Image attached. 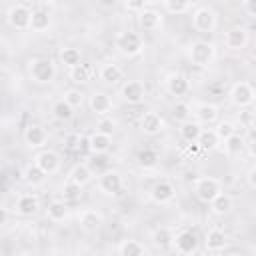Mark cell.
<instances>
[{"label": "cell", "mask_w": 256, "mask_h": 256, "mask_svg": "<svg viewBox=\"0 0 256 256\" xmlns=\"http://www.w3.org/2000/svg\"><path fill=\"white\" fill-rule=\"evenodd\" d=\"M90 104V110L96 114V116H106L110 110H112V98L106 94V92H94L88 100Z\"/></svg>", "instance_id": "cell-22"}, {"label": "cell", "mask_w": 256, "mask_h": 256, "mask_svg": "<svg viewBox=\"0 0 256 256\" xmlns=\"http://www.w3.org/2000/svg\"><path fill=\"white\" fill-rule=\"evenodd\" d=\"M60 62H62L68 70H72V68H76L78 64H82V52H80L78 48H74V46H66V48L60 50Z\"/></svg>", "instance_id": "cell-31"}, {"label": "cell", "mask_w": 256, "mask_h": 256, "mask_svg": "<svg viewBox=\"0 0 256 256\" xmlns=\"http://www.w3.org/2000/svg\"><path fill=\"white\" fill-rule=\"evenodd\" d=\"M138 24L144 32H154L162 26V14L158 10H152V8H146L142 14H138Z\"/></svg>", "instance_id": "cell-24"}, {"label": "cell", "mask_w": 256, "mask_h": 256, "mask_svg": "<svg viewBox=\"0 0 256 256\" xmlns=\"http://www.w3.org/2000/svg\"><path fill=\"white\" fill-rule=\"evenodd\" d=\"M102 214L98 212V210H94V208H86V210H82L80 214H78V224H80V228L84 230V232H88V234H92V232H98L100 230V226H102Z\"/></svg>", "instance_id": "cell-19"}, {"label": "cell", "mask_w": 256, "mask_h": 256, "mask_svg": "<svg viewBox=\"0 0 256 256\" xmlns=\"http://www.w3.org/2000/svg\"><path fill=\"white\" fill-rule=\"evenodd\" d=\"M172 116H174L176 120H180V124L186 122V120H192V108H190V104L178 100V102L172 106Z\"/></svg>", "instance_id": "cell-42"}, {"label": "cell", "mask_w": 256, "mask_h": 256, "mask_svg": "<svg viewBox=\"0 0 256 256\" xmlns=\"http://www.w3.org/2000/svg\"><path fill=\"white\" fill-rule=\"evenodd\" d=\"M120 256H146V248L138 240H124L118 248Z\"/></svg>", "instance_id": "cell-35"}, {"label": "cell", "mask_w": 256, "mask_h": 256, "mask_svg": "<svg viewBox=\"0 0 256 256\" xmlns=\"http://www.w3.org/2000/svg\"><path fill=\"white\" fill-rule=\"evenodd\" d=\"M68 78H70L74 84H86V82H90V78H92V68H90L88 64H78L76 68L68 70Z\"/></svg>", "instance_id": "cell-37"}, {"label": "cell", "mask_w": 256, "mask_h": 256, "mask_svg": "<svg viewBox=\"0 0 256 256\" xmlns=\"http://www.w3.org/2000/svg\"><path fill=\"white\" fill-rule=\"evenodd\" d=\"M120 96L128 104H142L146 100V86L140 80H126L120 88Z\"/></svg>", "instance_id": "cell-9"}, {"label": "cell", "mask_w": 256, "mask_h": 256, "mask_svg": "<svg viewBox=\"0 0 256 256\" xmlns=\"http://www.w3.org/2000/svg\"><path fill=\"white\" fill-rule=\"evenodd\" d=\"M98 188L106 196H118L124 188V178L118 170H106L98 178Z\"/></svg>", "instance_id": "cell-8"}, {"label": "cell", "mask_w": 256, "mask_h": 256, "mask_svg": "<svg viewBox=\"0 0 256 256\" xmlns=\"http://www.w3.org/2000/svg\"><path fill=\"white\" fill-rule=\"evenodd\" d=\"M24 142L28 148H44L48 142V132L40 124H30L24 130Z\"/></svg>", "instance_id": "cell-18"}, {"label": "cell", "mask_w": 256, "mask_h": 256, "mask_svg": "<svg viewBox=\"0 0 256 256\" xmlns=\"http://www.w3.org/2000/svg\"><path fill=\"white\" fill-rule=\"evenodd\" d=\"M52 116L58 120V122H70L74 118V108L62 98V100H56L52 104Z\"/></svg>", "instance_id": "cell-33"}, {"label": "cell", "mask_w": 256, "mask_h": 256, "mask_svg": "<svg viewBox=\"0 0 256 256\" xmlns=\"http://www.w3.org/2000/svg\"><path fill=\"white\" fill-rule=\"evenodd\" d=\"M50 256H56V254H50Z\"/></svg>", "instance_id": "cell-52"}, {"label": "cell", "mask_w": 256, "mask_h": 256, "mask_svg": "<svg viewBox=\"0 0 256 256\" xmlns=\"http://www.w3.org/2000/svg\"><path fill=\"white\" fill-rule=\"evenodd\" d=\"M40 210V198L36 194H22L16 198L14 202V212L18 216H24V218H30L34 216L36 212Z\"/></svg>", "instance_id": "cell-13"}, {"label": "cell", "mask_w": 256, "mask_h": 256, "mask_svg": "<svg viewBox=\"0 0 256 256\" xmlns=\"http://www.w3.org/2000/svg\"><path fill=\"white\" fill-rule=\"evenodd\" d=\"M224 150H226V154L228 156H240L244 150H246V140L242 138V136H232V138H228L226 142H224Z\"/></svg>", "instance_id": "cell-39"}, {"label": "cell", "mask_w": 256, "mask_h": 256, "mask_svg": "<svg viewBox=\"0 0 256 256\" xmlns=\"http://www.w3.org/2000/svg\"><path fill=\"white\" fill-rule=\"evenodd\" d=\"M138 164L144 168V170H150V168H156L158 166V152L156 150H152V148H144V150H140L138 152Z\"/></svg>", "instance_id": "cell-38"}, {"label": "cell", "mask_w": 256, "mask_h": 256, "mask_svg": "<svg viewBox=\"0 0 256 256\" xmlns=\"http://www.w3.org/2000/svg\"><path fill=\"white\" fill-rule=\"evenodd\" d=\"M214 130H216V134H218V138L222 142H226L228 138L236 136V124L232 120H220V122H216V128Z\"/></svg>", "instance_id": "cell-41"}, {"label": "cell", "mask_w": 256, "mask_h": 256, "mask_svg": "<svg viewBox=\"0 0 256 256\" xmlns=\"http://www.w3.org/2000/svg\"><path fill=\"white\" fill-rule=\"evenodd\" d=\"M166 90H168V94L182 98L190 92V80L182 72H172L166 76Z\"/></svg>", "instance_id": "cell-14"}, {"label": "cell", "mask_w": 256, "mask_h": 256, "mask_svg": "<svg viewBox=\"0 0 256 256\" xmlns=\"http://www.w3.org/2000/svg\"><path fill=\"white\" fill-rule=\"evenodd\" d=\"M112 148V136L102 134V132H92L88 136V150L92 154H106Z\"/></svg>", "instance_id": "cell-23"}, {"label": "cell", "mask_w": 256, "mask_h": 256, "mask_svg": "<svg viewBox=\"0 0 256 256\" xmlns=\"http://www.w3.org/2000/svg\"><path fill=\"white\" fill-rule=\"evenodd\" d=\"M164 118L158 112H146L140 120V130L146 136H158L160 132H164Z\"/></svg>", "instance_id": "cell-20"}, {"label": "cell", "mask_w": 256, "mask_h": 256, "mask_svg": "<svg viewBox=\"0 0 256 256\" xmlns=\"http://www.w3.org/2000/svg\"><path fill=\"white\" fill-rule=\"evenodd\" d=\"M220 142H222V140L218 138V134H216L214 128H204L196 144H198V148H202V150H206V152H212V150H216V148L220 146Z\"/></svg>", "instance_id": "cell-30"}, {"label": "cell", "mask_w": 256, "mask_h": 256, "mask_svg": "<svg viewBox=\"0 0 256 256\" xmlns=\"http://www.w3.org/2000/svg\"><path fill=\"white\" fill-rule=\"evenodd\" d=\"M64 100L76 110V108H80V106L84 104V92H82L80 88H68V90L64 92Z\"/></svg>", "instance_id": "cell-43"}, {"label": "cell", "mask_w": 256, "mask_h": 256, "mask_svg": "<svg viewBox=\"0 0 256 256\" xmlns=\"http://www.w3.org/2000/svg\"><path fill=\"white\" fill-rule=\"evenodd\" d=\"M32 12H34V10H30L26 4H14V6H10V10H8V14H6V20H8V24H10L14 30L24 32V30H30Z\"/></svg>", "instance_id": "cell-6"}, {"label": "cell", "mask_w": 256, "mask_h": 256, "mask_svg": "<svg viewBox=\"0 0 256 256\" xmlns=\"http://www.w3.org/2000/svg\"><path fill=\"white\" fill-rule=\"evenodd\" d=\"M60 196H62L60 200H64V202H74V200H78L82 196V186L66 180L62 184V188H60Z\"/></svg>", "instance_id": "cell-40"}, {"label": "cell", "mask_w": 256, "mask_h": 256, "mask_svg": "<svg viewBox=\"0 0 256 256\" xmlns=\"http://www.w3.org/2000/svg\"><path fill=\"white\" fill-rule=\"evenodd\" d=\"M28 76L36 84H52L56 78V64L50 58H32L28 62Z\"/></svg>", "instance_id": "cell-1"}, {"label": "cell", "mask_w": 256, "mask_h": 256, "mask_svg": "<svg viewBox=\"0 0 256 256\" xmlns=\"http://www.w3.org/2000/svg\"><path fill=\"white\" fill-rule=\"evenodd\" d=\"M174 196H176V188H174V184L170 180L162 178V180L154 182V186L150 188V198L156 204H168V202L174 200Z\"/></svg>", "instance_id": "cell-12"}, {"label": "cell", "mask_w": 256, "mask_h": 256, "mask_svg": "<svg viewBox=\"0 0 256 256\" xmlns=\"http://www.w3.org/2000/svg\"><path fill=\"white\" fill-rule=\"evenodd\" d=\"M228 98H230V102L236 108H246V106H250V104L256 102V92H254L252 84H248V82H236L230 88Z\"/></svg>", "instance_id": "cell-7"}, {"label": "cell", "mask_w": 256, "mask_h": 256, "mask_svg": "<svg viewBox=\"0 0 256 256\" xmlns=\"http://www.w3.org/2000/svg\"><path fill=\"white\" fill-rule=\"evenodd\" d=\"M218 114H220L218 106H216V104H210V102H202V104H198L196 110H194V116H196V120H198L202 126H210V124L218 122Z\"/></svg>", "instance_id": "cell-21"}, {"label": "cell", "mask_w": 256, "mask_h": 256, "mask_svg": "<svg viewBox=\"0 0 256 256\" xmlns=\"http://www.w3.org/2000/svg\"><path fill=\"white\" fill-rule=\"evenodd\" d=\"M254 108H256V102H254Z\"/></svg>", "instance_id": "cell-51"}, {"label": "cell", "mask_w": 256, "mask_h": 256, "mask_svg": "<svg viewBox=\"0 0 256 256\" xmlns=\"http://www.w3.org/2000/svg\"><path fill=\"white\" fill-rule=\"evenodd\" d=\"M46 214H48V218L52 220V222H64L66 218H68V206H66V202L64 200H52L50 204H48V208H46Z\"/></svg>", "instance_id": "cell-32"}, {"label": "cell", "mask_w": 256, "mask_h": 256, "mask_svg": "<svg viewBox=\"0 0 256 256\" xmlns=\"http://www.w3.org/2000/svg\"><path fill=\"white\" fill-rule=\"evenodd\" d=\"M224 256H240V254H236V252H228V254H224Z\"/></svg>", "instance_id": "cell-50"}, {"label": "cell", "mask_w": 256, "mask_h": 256, "mask_svg": "<svg viewBox=\"0 0 256 256\" xmlns=\"http://www.w3.org/2000/svg\"><path fill=\"white\" fill-rule=\"evenodd\" d=\"M92 178H94V174H92V170H90L88 164H74L70 168V172H68V180L74 182V184H78V186H82V188L86 184H90Z\"/></svg>", "instance_id": "cell-26"}, {"label": "cell", "mask_w": 256, "mask_h": 256, "mask_svg": "<svg viewBox=\"0 0 256 256\" xmlns=\"http://www.w3.org/2000/svg\"><path fill=\"white\" fill-rule=\"evenodd\" d=\"M46 172H42L34 162L32 164H28L24 170H22V180H24V184H28L30 188H38V186H42L44 182H46Z\"/></svg>", "instance_id": "cell-27"}, {"label": "cell", "mask_w": 256, "mask_h": 256, "mask_svg": "<svg viewBox=\"0 0 256 256\" xmlns=\"http://www.w3.org/2000/svg\"><path fill=\"white\" fill-rule=\"evenodd\" d=\"M204 246L208 252H222L228 246V234L222 228H210L204 234Z\"/></svg>", "instance_id": "cell-16"}, {"label": "cell", "mask_w": 256, "mask_h": 256, "mask_svg": "<svg viewBox=\"0 0 256 256\" xmlns=\"http://www.w3.org/2000/svg\"><path fill=\"white\" fill-rule=\"evenodd\" d=\"M246 154H248L250 158H256V138L246 140Z\"/></svg>", "instance_id": "cell-46"}, {"label": "cell", "mask_w": 256, "mask_h": 256, "mask_svg": "<svg viewBox=\"0 0 256 256\" xmlns=\"http://www.w3.org/2000/svg\"><path fill=\"white\" fill-rule=\"evenodd\" d=\"M198 244H200V240H198V236L192 230H180V232H176L174 248H176L178 254L188 256V254H192V252L198 250Z\"/></svg>", "instance_id": "cell-11"}, {"label": "cell", "mask_w": 256, "mask_h": 256, "mask_svg": "<svg viewBox=\"0 0 256 256\" xmlns=\"http://www.w3.org/2000/svg\"><path fill=\"white\" fill-rule=\"evenodd\" d=\"M124 8H126L128 12L142 14V12L146 10V2H144V0H128V2H124Z\"/></svg>", "instance_id": "cell-45"}, {"label": "cell", "mask_w": 256, "mask_h": 256, "mask_svg": "<svg viewBox=\"0 0 256 256\" xmlns=\"http://www.w3.org/2000/svg\"><path fill=\"white\" fill-rule=\"evenodd\" d=\"M20 256H38V254H34V252H22Z\"/></svg>", "instance_id": "cell-49"}, {"label": "cell", "mask_w": 256, "mask_h": 256, "mask_svg": "<svg viewBox=\"0 0 256 256\" xmlns=\"http://www.w3.org/2000/svg\"><path fill=\"white\" fill-rule=\"evenodd\" d=\"M122 68L118 66V64H114V62H108V64H104L102 68H100V80L104 82V84H110V86H114V84H118L120 80H122Z\"/></svg>", "instance_id": "cell-29"}, {"label": "cell", "mask_w": 256, "mask_h": 256, "mask_svg": "<svg viewBox=\"0 0 256 256\" xmlns=\"http://www.w3.org/2000/svg\"><path fill=\"white\" fill-rule=\"evenodd\" d=\"M162 8L172 16H180V14H186L188 10H192V2H188V0H164Z\"/></svg>", "instance_id": "cell-36"}, {"label": "cell", "mask_w": 256, "mask_h": 256, "mask_svg": "<svg viewBox=\"0 0 256 256\" xmlns=\"http://www.w3.org/2000/svg\"><path fill=\"white\" fill-rule=\"evenodd\" d=\"M220 192H222V184L218 178L204 176V178H198L194 182V196L204 204H210Z\"/></svg>", "instance_id": "cell-4"}, {"label": "cell", "mask_w": 256, "mask_h": 256, "mask_svg": "<svg viewBox=\"0 0 256 256\" xmlns=\"http://www.w3.org/2000/svg\"><path fill=\"white\" fill-rule=\"evenodd\" d=\"M218 24V18H216V12L210 8V6H198L194 12H192V26L196 32L200 34H210L214 32Z\"/></svg>", "instance_id": "cell-5"}, {"label": "cell", "mask_w": 256, "mask_h": 256, "mask_svg": "<svg viewBox=\"0 0 256 256\" xmlns=\"http://www.w3.org/2000/svg\"><path fill=\"white\" fill-rule=\"evenodd\" d=\"M50 28V12L42 10V8H34L32 12V22H30V30L34 32H44Z\"/></svg>", "instance_id": "cell-34"}, {"label": "cell", "mask_w": 256, "mask_h": 256, "mask_svg": "<svg viewBox=\"0 0 256 256\" xmlns=\"http://www.w3.org/2000/svg\"><path fill=\"white\" fill-rule=\"evenodd\" d=\"M242 6H244V10H246L248 16H256V0H246Z\"/></svg>", "instance_id": "cell-47"}, {"label": "cell", "mask_w": 256, "mask_h": 256, "mask_svg": "<svg viewBox=\"0 0 256 256\" xmlns=\"http://www.w3.org/2000/svg\"><path fill=\"white\" fill-rule=\"evenodd\" d=\"M246 180H248L250 188H254V190H256V166H252V168L248 170V174H246Z\"/></svg>", "instance_id": "cell-48"}, {"label": "cell", "mask_w": 256, "mask_h": 256, "mask_svg": "<svg viewBox=\"0 0 256 256\" xmlns=\"http://www.w3.org/2000/svg\"><path fill=\"white\" fill-rule=\"evenodd\" d=\"M232 208H234V200H232V196L226 194V192H220V194L210 202V210H212L216 216H228V214L232 212Z\"/></svg>", "instance_id": "cell-28"}, {"label": "cell", "mask_w": 256, "mask_h": 256, "mask_svg": "<svg viewBox=\"0 0 256 256\" xmlns=\"http://www.w3.org/2000/svg\"><path fill=\"white\" fill-rule=\"evenodd\" d=\"M34 164H36L42 172H46V174L50 176V174H56V172L60 170L62 160H60L58 152H54V150H50V148H44V150H40V152L34 156Z\"/></svg>", "instance_id": "cell-10"}, {"label": "cell", "mask_w": 256, "mask_h": 256, "mask_svg": "<svg viewBox=\"0 0 256 256\" xmlns=\"http://www.w3.org/2000/svg\"><path fill=\"white\" fill-rule=\"evenodd\" d=\"M174 230L170 226H156L150 234V240H152V246L158 248V250H170L174 248Z\"/></svg>", "instance_id": "cell-15"}, {"label": "cell", "mask_w": 256, "mask_h": 256, "mask_svg": "<svg viewBox=\"0 0 256 256\" xmlns=\"http://www.w3.org/2000/svg\"><path fill=\"white\" fill-rule=\"evenodd\" d=\"M188 58L194 66H200V68H206L214 62L216 58V46L212 42H206V40H198V42H192L190 50H188Z\"/></svg>", "instance_id": "cell-3"}, {"label": "cell", "mask_w": 256, "mask_h": 256, "mask_svg": "<svg viewBox=\"0 0 256 256\" xmlns=\"http://www.w3.org/2000/svg\"><path fill=\"white\" fill-rule=\"evenodd\" d=\"M114 46H116V50H118L122 56L134 58V56L142 54V50H144V40H142V36H140L138 32H134V30H122V32H118V36H116V40H114Z\"/></svg>", "instance_id": "cell-2"}, {"label": "cell", "mask_w": 256, "mask_h": 256, "mask_svg": "<svg viewBox=\"0 0 256 256\" xmlns=\"http://www.w3.org/2000/svg\"><path fill=\"white\" fill-rule=\"evenodd\" d=\"M224 44L228 50H244L248 44V32L242 26H232L226 34H224Z\"/></svg>", "instance_id": "cell-17"}, {"label": "cell", "mask_w": 256, "mask_h": 256, "mask_svg": "<svg viewBox=\"0 0 256 256\" xmlns=\"http://www.w3.org/2000/svg\"><path fill=\"white\" fill-rule=\"evenodd\" d=\"M202 130H204V126H202L198 120H186V122H182L180 128H178L180 138H182L184 142H188V144H196L198 138H200V134H202Z\"/></svg>", "instance_id": "cell-25"}, {"label": "cell", "mask_w": 256, "mask_h": 256, "mask_svg": "<svg viewBox=\"0 0 256 256\" xmlns=\"http://www.w3.org/2000/svg\"><path fill=\"white\" fill-rule=\"evenodd\" d=\"M114 128H116V122L112 120V118H102L100 122H98V126H96V132H102V134H108V136H112L114 134Z\"/></svg>", "instance_id": "cell-44"}]
</instances>
